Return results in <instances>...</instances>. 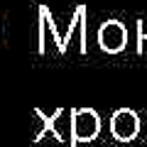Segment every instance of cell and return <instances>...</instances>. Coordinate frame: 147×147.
Wrapping results in <instances>:
<instances>
[{
  "label": "cell",
  "mask_w": 147,
  "mask_h": 147,
  "mask_svg": "<svg viewBox=\"0 0 147 147\" xmlns=\"http://www.w3.org/2000/svg\"><path fill=\"white\" fill-rule=\"evenodd\" d=\"M34 115L42 120V130L34 135V142H39L44 135L57 137L59 142H66L69 147H74V132H71V108H59L52 115H44L39 108H34Z\"/></svg>",
  "instance_id": "6da1fadb"
},
{
  "label": "cell",
  "mask_w": 147,
  "mask_h": 147,
  "mask_svg": "<svg viewBox=\"0 0 147 147\" xmlns=\"http://www.w3.org/2000/svg\"><path fill=\"white\" fill-rule=\"evenodd\" d=\"M71 132L74 147L79 142H91L100 132V118L93 108H71Z\"/></svg>",
  "instance_id": "7a4b0ae2"
},
{
  "label": "cell",
  "mask_w": 147,
  "mask_h": 147,
  "mask_svg": "<svg viewBox=\"0 0 147 147\" xmlns=\"http://www.w3.org/2000/svg\"><path fill=\"white\" fill-rule=\"evenodd\" d=\"M98 44L108 54L123 52L127 47V27L120 20H105L98 30Z\"/></svg>",
  "instance_id": "3957f363"
},
{
  "label": "cell",
  "mask_w": 147,
  "mask_h": 147,
  "mask_svg": "<svg viewBox=\"0 0 147 147\" xmlns=\"http://www.w3.org/2000/svg\"><path fill=\"white\" fill-rule=\"evenodd\" d=\"M140 132V118L130 108H118L110 118V135L120 142H130Z\"/></svg>",
  "instance_id": "277c9868"
},
{
  "label": "cell",
  "mask_w": 147,
  "mask_h": 147,
  "mask_svg": "<svg viewBox=\"0 0 147 147\" xmlns=\"http://www.w3.org/2000/svg\"><path fill=\"white\" fill-rule=\"evenodd\" d=\"M79 34V52L86 54V34H88V12H86V5H76L74 10V17L69 22V30L64 34V47L69 49V42H71V37Z\"/></svg>",
  "instance_id": "5b68a950"
},
{
  "label": "cell",
  "mask_w": 147,
  "mask_h": 147,
  "mask_svg": "<svg viewBox=\"0 0 147 147\" xmlns=\"http://www.w3.org/2000/svg\"><path fill=\"white\" fill-rule=\"evenodd\" d=\"M47 32L52 37V44H57V52H61V37L57 34V25L47 5H39V37H37V49L39 54L47 52Z\"/></svg>",
  "instance_id": "8992f818"
},
{
  "label": "cell",
  "mask_w": 147,
  "mask_h": 147,
  "mask_svg": "<svg viewBox=\"0 0 147 147\" xmlns=\"http://www.w3.org/2000/svg\"><path fill=\"white\" fill-rule=\"evenodd\" d=\"M145 42H147L145 25H142V20H137V52H140V54H142V49H145Z\"/></svg>",
  "instance_id": "52a82bcc"
}]
</instances>
